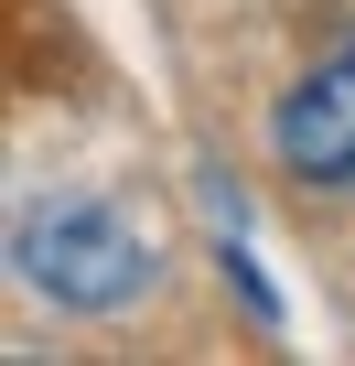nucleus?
Segmentation results:
<instances>
[{
    "label": "nucleus",
    "mask_w": 355,
    "mask_h": 366,
    "mask_svg": "<svg viewBox=\"0 0 355 366\" xmlns=\"http://www.w3.org/2000/svg\"><path fill=\"white\" fill-rule=\"evenodd\" d=\"M11 269L54 302V312H129L151 291V237L108 205V194H33L11 227Z\"/></svg>",
    "instance_id": "1"
},
{
    "label": "nucleus",
    "mask_w": 355,
    "mask_h": 366,
    "mask_svg": "<svg viewBox=\"0 0 355 366\" xmlns=\"http://www.w3.org/2000/svg\"><path fill=\"white\" fill-rule=\"evenodd\" d=\"M269 162L291 183H312V194H334V183H355V33L334 54H312L280 97H269Z\"/></svg>",
    "instance_id": "2"
}]
</instances>
